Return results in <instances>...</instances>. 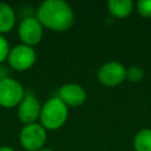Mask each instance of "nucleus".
I'll list each match as a JSON object with an SVG mask.
<instances>
[{
  "instance_id": "8",
  "label": "nucleus",
  "mask_w": 151,
  "mask_h": 151,
  "mask_svg": "<svg viewBox=\"0 0 151 151\" xmlns=\"http://www.w3.org/2000/svg\"><path fill=\"white\" fill-rule=\"evenodd\" d=\"M40 112L41 104L33 94H25L24 99L18 105V118L24 125L37 123Z\"/></svg>"
},
{
  "instance_id": "16",
  "label": "nucleus",
  "mask_w": 151,
  "mask_h": 151,
  "mask_svg": "<svg viewBox=\"0 0 151 151\" xmlns=\"http://www.w3.org/2000/svg\"><path fill=\"white\" fill-rule=\"evenodd\" d=\"M0 151H15V150L9 146H0Z\"/></svg>"
},
{
  "instance_id": "15",
  "label": "nucleus",
  "mask_w": 151,
  "mask_h": 151,
  "mask_svg": "<svg viewBox=\"0 0 151 151\" xmlns=\"http://www.w3.org/2000/svg\"><path fill=\"white\" fill-rule=\"evenodd\" d=\"M9 44L7 41V39L0 34V63L7 60V57H8V53H9Z\"/></svg>"
},
{
  "instance_id": "2",
  "label": "nucleus",
  "mask_w": 151,
  "mask_h": 151,
  "mask_svg": "<svg viewBox=\"0 0 151 151\" xmlns=\"http://www.w3.org/2000/svg\"><path fill=\"white\" fill-rule=\"evenodd\" d=\"M67 116V106L58 97H52L41 105L39 119L45 130H58L66 123Z\"/></svg>"
},
{
  "instance_id": "7",
  "label": "nucleus",
  "mask_w": 151,
  "mask_h": 151,
  "mask_svg": "<svg viewBox=\"0 0 151 151\" xmlns=\"http://www.w3.org/2000/svg\"><path fill=\"white\" fill-rule=\"evenodd\" d=\"M126 79V68L118 61H109L98 70V80L106 87L120 85Z\"/></svg>"
},
{
  "instance_id": "5",
  "label": "nucleus",
  "mask_w": 151,
  "mask_h": 151,
  "mask_svg": "<svg viewBox=\"0 0 151 151\" xmlns=\"http://www.w3.org/2000/svg\"><path fill=\"white\" fill-rule=\"evenodd\" d=\"M46 138H47L46 130L41 124L38 123L24 125L19 136L21 146L27 151H38L42 149Z\"/></svg>"
},
{
  "instance_id": "9",
  "label": "nucleus",
  "mask_w": 151,
  "mask_h": 151,
  "mask_svg": "<svg viewBox=\"0 0 151 151\" xmlns=\"http://www.w3.org/2000/svg\"><path fill=\"white\" fill-rule=\"evenodd\" d=\"M57 97L67 107L68 106L77 107V106H80V105H83L85 103V100H86V91L79 84L67 83V84H64L59 88Z\"/></svg>"
},
{
  "instance_id": "12",
  "label": "nucleus",
  "mask_w": 151,
  "mask_h": 151,
  "mask_svg": "<svg viewBox=\"0 0 151 151\" xmlns=\"http://www.w3.org/2000/svg\"><path fill=\"white\" fill-rule=\"evenodd\" d=\"M134 151H151V129H142L133 137Z\"/></svg>"
},
{
  "instance_id": "4",
  "label": "nucleus",
  "mask_w": 151,
  "mask_h": 151,
  "mask_svg": "<svg viewBox=\"0 0 151 151\" xmlns=\"http://www.w3.org/2000/svg\"><path fill=\"white\" fill-rule=\"evenodd\" d=\"M37 60L35 50L31 46L19 44L9 50L7 61L8 65L15 71H26L31 68Z\"/></svg>"
},
{
  "instance_id": "10",
  "label": "nucleus",
  "mask_w": 151,
  "mask_h": 151,
  "mask_svg": "<svg viewBox=\"0 0 151 151\" xmlns=\"http://www.w3.org/2000/svg\"><path fill=\"white\" fill-rule=\"evenodd\" d=\"M107 9L114 18L123 19L131 14L133 2L131 0H110L107 2Z\"/></svg>"
},
{
  "instance_id": "1",
  "label": "nucleus",
  "mask_w": 151,
  "mask_h": 151,
  "mask_svg": "<svg viewBox=\"0 0 151 151\" xmlns=\"http://www.w3.org/2000/svg\"><path fill=\"white\" fill-rule=\"evenodd\" d=\"M37 19L42 27L54 32H64L72 27L74 22V13L66 1L45 0L37 9Z\"/></svg>"
},
{
  "instance_id": "13",
  "label": "nucleus",
  "mask_w": 151,
  "mask_h": 151,
  "mask_svg": "<svg viewBox=\"0 0 151 151\" xmlns=\"http://www.w3.org/2000/svg\"><path fill=\"white\" fill-rule=\"evenodd\" d=\"M144 71L138 66H131L126 70V79L131 83H138L143 79Z\"/></svg>"
},
{
  "instance_id": "14",
  "label": "nucleus",
  "mask_w": 151,
  "mask_h": 151,
  "mask_svg": "<svg viewBox=\"0 0 151 151\" xmlns=\"http://www.w3.org/2000/svg\"><path fill=\"white\" fill-rule=\"evenodd\" d=\"M136 7L140 17L145 19L151 18V0H140L137 2Z\"/></svg>"
},
{
  "instance_id": "11",
  "label": "nucleus",
  "mask_w": 151,
  "mask_h": 151,
  "mask_svg": "<svg viewBox=\"0 0 151 151\" xmlns=\"http://www.w3.org/2000/svg\"><path fill=\"white\" fill-rule=\"evenodd\" d=\"M15 25V12L5 2H0V34L12 31Z\"/></svg>"
},
{
  "instance_id": "6",
  "label": "nucleus",
  "mask_w": 151,
  "mask_h": 151,
  "mask_svg": "<svg viewBox=\"0 0 151 151\" xmlns=\"http://www.w3.org/2000/svg\"><path fill=\"white\" fill-rule=\"evenodd\" d=\"M18 34L24 45L33 47L41 41L44 27L37 19V17H27L20 21L18 27Z\"/></svg>"
},
{
  "instance_id": "3",
  "label": "nucleus",
  "mask_w": 151,
  "mask_h": 151,
  "mask_svg": "<svg viewBox=\"0 0 151 151\" xmlns=\"http://www.w3.org/2000/svg\"><path fill=\"white\" fill-rule=\"evenodd\" d=\"M25 97L22 85L9 77L0 78V106L12 109L18 106Z\"/></svg>"
},
{
  "instance_id": "17",
  "label": "nucleus",
  "mask_w": 151,
  "mask_h": 151,
  "mask_svg": "<svg viewBox=\"0 0 151 151\" xmlns=\"http://www.w3.org/2000/svg\"><path fill=\"white\" fill-rule=\"evenodd\" d=\"M38 151H53V150L52 149H48V147H42V149H40Z\"/></svg>"
}]
</instances>
